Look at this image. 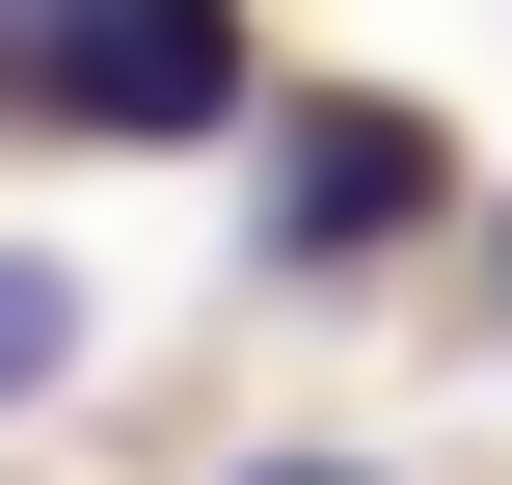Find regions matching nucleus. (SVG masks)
<instances>
[{"label":"nucleus","mask_w":512,"mask_h":485,"mask_svg":"<svg viewBox=\"0 0 512 485\" xmlns=\"http://www.w3.org/2000/svg\"><path fill=\"white\" fill-rule=\"evenodd\" d=\"M0 108L27 135H243V0H0Z\"/></svg>","instance_id":"obj_1"},{"label":"nucleus","mask_w":512,"mask_h":485,"mask_svg":"<svg viewBox=\"0 0 512 485\" xmlns=\"http://www.w3.org/2000/svg\"><path fill=\"white\" fill-rule=\"evenodd\" d=\"M432 108H297L270 135V270H378V243H432Z\"/></svg>","instance_id":"obj_2"},{"label":"nucleus","mask_w":512,"mask_h":485,"mask_svg":"<svg viewBox=\"0 0 512 485\" xmlns=\"http://www.w3.org/2000/svg\"><path fill=\"white\" fill-rule=\"evenodd\" d=\"M54 378H81V270H27V243H0V405H54Z\"/></svg>","instance_id":"obj_3"},{"label":"nucleus","mask_w":512,"mask_h":485,"mask_svg":"<svg viewBox=\"0 0 512 485\" xmlns=\"http://www.w3.org/2000/svg\"><path fill=\"white\" fill-rule=\"evenodd\" d=\"M243 485H378V459H243Z\"/></svg>","instance_id":"obj_4"}]
</instances>
